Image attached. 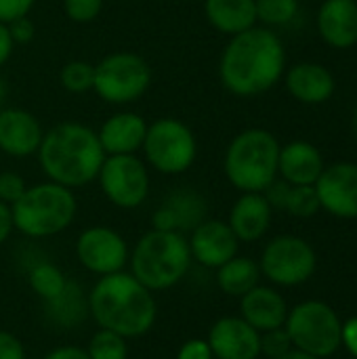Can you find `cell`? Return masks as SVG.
I'll list each match as a JSON object with an SVG mask.
<instances>
[{"label":"cell","instance_id":"cell-1","mask_svg":"<svg viewBox=\"0 0 357 359\" xmlns=\"http://www.w3.org/2000/svg\"><path fill=\"white\" fill-rule=\"evenodd\" d=\"M286 72V48L269 27H250L227 42L219 76L223 86L238 97H255L271 90Z\"/></svg>","mask_w":357,"mask_h":359},{"label":"cell","instance_id":"cell-2","mask_svg":"<svg viewBox=\"0 0 357 359\" xmlns=\"http://www.w3.org/2000/svg\"><path fill=\"white\" fill-rule=\"evenodd\" d=\"M88 316L99 328L120 337L139 339L147 334L158 320V303L130 271L103 276L88 290Z\"/></svg>","mask_w":357,"mask_h":359},{"label":"cell","instance_id":"cell-3","mask_svg":"<svg viewBox=\"0 0 357 359\" xmlns=\"http://www.w3.org/2000/svg\"><path fill=\"white\" fill-rule=\"evenodd\" d=\"M38 160L53 183L76 189L99 177L105 151L95 130L76 122H63L42 135Z\"/></svg>","mask_w":357,"mask_h":359},{"label":"cell","instance_id":"cell-4","mask_svg":"<svg viewBox=\"0 0 357 359\" xmlns=\"http://www.w3.org/2000/svg\"><path fill=\"white\" fill-rule=\"evenodd\" d=\"M187 236L149 229L139 238L128 257V271L151 292L175 288L191 269Z\"/></svg>","mask_w":357,"mask_h":359},{"label":"cell","instance_id":"cell-5","mask_svg":"<svg viewBox=\"0 0 357 359\" xmlns=\"http://www.w3.org/2000/svg\"><path fill=\"white\" fill-rule=\"evenodd\" d=\"M280 141L265 128H246L225 151L227 181L242 194H263L278 179Z\"/></svg>","mask_w":357,"mask_h":359},{"label":"cell","instance_id":"cell-6","mask_svg":"<svg viewBox=\"0 0 357 359\" xmlns=\"http://www.w3.org/2000/svg\"><path fill=\"white\" fill-rule=\"evenodd\" d=\"M11 210L19 233L29 240H46L63 233L74 223L78 202L69 187L48 181L27 187Z\"/></svg>","mask_w":357,"mask_h":359},{"label":"cell","instance_id":"cell-7","mask_svg":"<svg viewBox=\"0 0 357 359\" xmlns=\"http://www.w3.org/2000/svg\"><path fill=\"white\" fill-rule=\"evenodd\" d=\"M284 328L292 347L314 358L326 359L341 349L343 322L324 301H303L288 309Z\"/></svg>","mask_w":357,"mask_h":359},{"label":"cell","instance_id":"cell-8","mask_svg":"<svg viewBox=\"0 0 357 359\" xmlns=\"http://www.w3.org/2000/svg\"><path fill=\"white\" fill-rule=\"evenodd\" d=\"M261 276L274 286L292 288L309 282L318 267L314 246L299 236H278L269 240L257 261Z\"/></svg>","mask_w":357,"mask_h":359},{"label":"cell","instance_id":"cell-9","mask_svg":"<svg viewBox=\"0 0 357 359\" xmlns=\"http://www.w3.org/2000/svg\"><path fill=\"white\" fill-rule=\"evenodd\" d=\"M143 151L149 166L162 175H181L191 168L198 143L194 133L175 118H160L147 126Z\"/></svg>","mask_w":357,"mask_h":359},{"label":"cell","instance_id":"cell-10","mask_svg":"<svg viewBox=\"0 0 357 359\" xmlns=\"http://www.w3.org/2000/svg\"><path fill=\"white\" fill-rule=\"evenodd\" d=\"M151 82L147 61L135 53H114L95 65L93 90L107 103L124 105L137 101Z\"/></svg>","mask_w":357,"mask_h":359},{"label":"cell","instance_id":"cell-11","mask_svg":"<svg viewBox=\"0 0 357 359\" xmlns=\"http://www.w3.org/2000/svg\"><path fill=\"white\" fill-rule=\"evenodd\" d=\"M97 179L105 198L122 210L139 208L149 196L147 166L135 154L105 156Z\"/></svg>","mask_w":357,"mask_h":359},{"label":"cell","instance_id":"cell-12","mask_svg":"<svg viewBox=\"0 0 357 359\" xmlns=\"http://www.w3.org/2000/svg\"><path fill=\"white\" fill-rule=\"evenodd\" d=\"M128 242L112 227H86L76 240V259L93 276L103 278L128 267Z\"/></svg>","mask_w":357,"mask_h":359},{"label":"cell","instance_id":"cell-13","mask_svg":"<svg viewBox=\"0 0 357 359\" xmlns=\"http://www.w3.org/2000/svg\"><path fill=\"white\" fill-rule=\"evenodd\" d=\"M314 187L322 210L337 219H357V162L343 160L324 166Z\"/></svg>","mask_w":357,"mask_h":359},{"label":"cell","instance_id":"cell-14","mask_svg":"<svg viewBox=\"0 0 357 359\" xmlns=\"http://www.w3.org/2000/svg\"><path fill=\"white\" fill-rule=\"evenodd\" d=\"M187 244L191 261L215 271L229 259H234L240 250V240L236 238L227 221L219 219H204L196 229L189 231Z\"/></svg>","mask_w":357,"mask_h":359},{"label":"cell","instance_id":"cell-15","mask_svg":"<svg viewBox=\"0 0 357 359\" xmlns=\"http://www.w3.org/2000/svg\"><path fill=\"white\" fill-rule=\"evenodd\" d=\"M208 206L200 191L191 187H181L170 191L162 204L151 215V229L177 231L187 236L206 219Z\"/></svg>","mask_w":357,"mask_h":359},{"label":"cell","instance_id":"cell-16","mask_svg":"<svg viewBox=\"0 0 357 359\" xmlns=\"http://www.w3.org/2000/svg\"><path fill=\"white\" fill-rule=\"evenodd\" d=\"M215 359H259L261 332L246 324L240 316L219 318L206 337Z\"/></svg>","mask_w":357,"mask_h":359},{"label":"cell","instance_id":"cell-17","mask_svg":"<svg viewBox=\"0 0 357 359\" xmlns=\"http://www.w3.org/2000/svg\"><path fill=\"white\" fill-rule=\"evenodd\" d=\"M282 80L288 95L303 105H324L337 90L335 74L324 63L316 61H301L286 67Z\"/></svg>","mask_w":357,"mask_h":359},{"label":"cell","instance_id":"cell-18","mask_svg":"<svg viewBox=\"0 0 357 359\" xmlns=\"http://www.w3.org/2000/svg\"><path fill=\"white\" fill-rule=\"evenodd\" d=\"M322 42L335 50L357 44V0H324L316 15Z\"/></svg>","mask_w":357,"mask_h":359},{"label":"cell","instance_id":"cell-19","mask_svg":"<svg viewBox=\"0 0 357 359\" xmlns=\"http://www.w3.org/2000/svg\"><path fill=\"white\" fill-rule=\"evenodd\" d=\"M286 299L271 286H255L240 297V318L250 324L257 332L282 328L288 318Z\"/></svg>","mask_w":357,"mask_h":359},{"label":"cell","instance_id":"cell-20","mask_svg":"<svg viewBox=\"0 0 357 359\" xmlns=\"http://www.w3.org/2000/svg\"><path fill=\"white\" fill-rule=\"evenodd\" d=\"M324 166L322 151L309 141L297 139L280 147L278 177L288 185H316Z\"/></svg>","mask_w":357,"mask_h":359},{"label":"cell","instance_id":"cell-21","mask_svg":"<svg viewBox=\"0 0 357 359\" xmlns=\"http://www.w3.org/2000/svg\"><path fill=\"white\" fill-rule=\"evenodd\" d=\"M42 128L38 120L25 109L0 111V149L13 158H27L38 154L42 143Z\"/></svg>","mask_w":357,"mask_h":359},{"label":"cell","instance_id":"cell-22","mask_svg":"<svg viewBox=\"0 0 357 359\" xmlns=\"http://www.w3.org/2000/svg\"><path fill=\"white\" fill-rule=\"evenodd\" d=\"M274 208L263 194H242L231 210L227 225L240 242H259L271 227Z\"/></svg>","mask_w":357,"mask_h":359},{"label":"cell","instance_id":"cell-23","mask_svg":"<svg viewBox=\"0 0 357 359\" xmlns=\"http://www.w3.org/2000/svg\"><path fill=\"white\" fill-rule=\"evenodd\" d=\"M147 124L141 116L124 111L112 116L97 133L105 156H126L143 147Z\"/></svg>","mask_w":357,"mask_h":359},{"label":"cell","instance_id":"cell-24","mask_svg":"<svg viewBox=\"0 0 357 359\" xmlns=\"http://www.w3.org/2000/svg\"><path fill=\"white\" fill-rule=\"evenodd\" d=\"M44 318L59 330L80 328L88 316V292L76 282L67 280L65 288L50 301L44 303Z\"/></svg>","mask_w":357,"mask_h":359},{"label":"cell","instance_id":"cell-25","mask_svg":"<svg viewBox=\"0 0 357 359\" xmlns=\"http://www.w3.org/2000/svg\"><path fill=\"white\" fill-rule=\"evenodd\" d=\"M204 13L208 23L221 34H242L257 25L255 0H206Z\"/></svg>","mask_w":357,"mask_h":359},{"label":"cell","instance_id":"cell-26","mask_svg":"<svg viewBox=\"0 0 357 359\" xmlns=\"http://www.w3.org/2000/svg\"><path fill=\"white\" fill-rule=\"evenodd\" d=\"M261 269L259 263L250 257H240L236 255L229 259L225 265L217 269V286L221 288L223 294L240 299L248 290L261 284Z\"/></svg>","mask_w":357,"mask_h":359},{"label":"cell","instance_id":"cell-27","mask_svg":"<svg viewBox=\"0 0 357 359\" xmlns=\"http://www.w3.org/2000/svg\"><path fill=\"white\" fill-rule=\"evenodd\" d=\"M27 284H29L32 292L42 303H46V301L55 299L65 288L67 278L61 271V267H57L53 261H48V259H36L27 267Z\"/></svg>","mask_w":357,"mask_h":359},{"label":"cell","instance_id":"cell-28","mask_svg":"<svg viewBox=\"0 0 357 359\" xmlns=\"http://www.w3.org/2000/svg\"><path fill=\"white\" fill-rule=\"evenodd\" d=\"M84 349L88 359H128V341L105 328H99Z\"/></svg>","mask_w":357,"mask_h":359},{"label":"cell","instance_id":"cell-29","mask_svg":"<svg viewBox=\"0 0 357 359\" xmlns=\"http://www.w3.org/2000/svg\"><path fill=\"white\" fill-rule=\"evenodd\" d=\"M257 21L265 27L288 25L299 15V0H255Z\"/></svg>","mask_w":357,"mask_h":359},{"label":"cell","instance_id":"cell-30","mask_svg":"<svg viewBox=\"0 0 357 359\" xmlns=\"http://www.w3.org/2000/svg\"><path fill=\"white\" fill-rule=\"evenodd\" d=\"M320 210H322V206H320V198H318L314 185H290L284 212H288L297 219H311Z\"/></svg>","mask_w":357,"mask_h":359},{"label":"cell","instance_id":"cell-31","mask_svg":"<svg viewBox=\"0 0 357 359\" xmlns=\"http://www.w3.org/2000/svg\"><path fill=\"white\" fill-rule=\"evenodd\" d=\"M61 84L69 93H86L95 84V65L86 61H69L61 69Z\"/></svg>","mask_w":357,"mask_h":359},{"label":"cell","instance_id":"cell-32","mask_svg":"<svg viewBox=\"0 0 357 359\" xmlns=\"http://www.w3.org/2000/svg\"><path fill=\"white\" fill-rule=\"evenodd\" d=\"M292 347V341L286 332V328H276V330H267L261 332V355L269 359H278L286 355Z\"/></svg>","mask_w":357,"mask_h":359},{"label":"cell","instance_id":"cell-33","mask_svg":"<svg viewBox=\"0 0 357 359\" xmlns=\"http://www.w3.org/2000/svg\"><path fill=\"white\" fill-rule=\"evenodd\" d=\"M65 15L76 23H88L99 17L103 0H63Z\"/></svg>","mask_w":357,"mask_h":359},{"label":"cell","instance_id":"cell-34","mask_svg":"<svg viewBox=\"0 0 357 359\" xmlns=\"http://www.w3.org/2000/svg\"><path fill=\"white\" fill-rule=\"evenodd\" d=\"M25 189V181L17 172H0V202L13 206Z\"/></svg>","mask_w":357,"mask_h":359},{"label":"cell","instance_id":"cell-35","mask_svg":"<svg viewBox=\"0 0 357 359\" xmlns=\"http://www.w3.org/2000/svg\"><path fill=\"white\" fill-rule=\"evenodd\" d=\"M175 359H215V355L206 339H187L179 347Z\"/></svg>","mask_w":357,"mask_h":359},{"label":"cell","instance_id":"cell-36","mask_svg":"<svg viewBox=\"0 0 357 359\" xmlns=\"http://www.w3.org/2000/svg\"><path fill=\"white\" fill-rule=\"evenodd\" d=\"M36 0H0V23H11L19 17H27Z\"/></svg>","mask_w":357,"mask_h":359},{"label":"cell","instance_id":"cell-37","mask_svg":"<svg viewBox=\"0 0 357 359\" xmlns=\"http://www.w3.org/2000/svg\"><path fill=\"white\" fill-rule=\"evenodd\" d=\"M0 359H27L23 343L8 330H0Z\"/></svg>","mask_w":357,"mask_h":359},{"label":"cell","instance_id":"cell-38","mask_svg":"<svg viewBox=\"0 0 357 359\" xmlns=\"http://www.w3.org/2000/svg\"><path fill=\"white\" fill-rule=\"evenodd\" d=\"M288 191H290V185L278 177V179L263 191V196H265V200L269 202V206H271L274 210H284V208H286V200H288Z\"/></svg>","mask_w":357,"mask_h":359},{"label":"cell","instance_id":"cell-39","mask_svg":"<svg viewBox=\"0 0 357 359\" xmlns=\"http://www.w3.org/2000/svg\"><path fill=\"white\" fill-rule=\"evenodd\" d=\"M6 25H8V32H11L13 42H19V44L29 42L34 38V34H36V27H34L32 19H27V17H19V19L6 23Z\"/></svg>","mask_w":357,"mask_h":359},{"label":"cell","instance_id":"cell-40","mask_svg":"<svg viewBox=\"0 0 357 359\" xmlns=\"http://www.w3.org/2000/svg\"><path fill=\"white\" fill-rule=\"evenodd\" d=\"M341 347H345L357 359V318H349L341 328Z\"/></svg>","mask_w":357,"mask_h":359},{"label":"cell","instance_id":"cell-41","mask_svg":"<svg viewBox=\"0 0 357 359\" xmlns=\"http://www.w3.org/2000/svg\"><path fill=\"white\" fill-rule=\"evenodd\" d=\"M42 359H88V353L84 347L78 345H59L42 355Z\"/></svg>","mask_w":357,"mask_h":359},{"label":"cell","instance_id":"cell-42","mask_svg":"<svg viewBox=\"0 0 357 359\" xmlns=\"http://www.w3.org/2000/svg\"><path fill=\"white\" fill-rule=\"evenodd\" d=\"M15 229V223H13V210L8 204L0 202V246L11 238Z\"/></svg>","mask_w":357,"mask_h":359},{"label":"cell","instance_id":"cell-43","mask_svg":"<svg viewBox=\"0 0 357 359\" xmlns=\"http://www.w3.org/2000/svg\"><path fill=\"white\" fill-rule=\"evenodd\" d=\"M13 38H11V32H8V25L6 23H0V65L11 57L13 53Z\"/></svg>","mask_w":357,"mask_h":359},{"label":"cell","instance_id":"cell-44","mask_svg":"<svg viewBox=\"0 0 357 359\" xmlns=\"http://www.w3.org/2000/svg\"><path fill=\"white\" fill-rule=\"evenodd\" d=\"M278 359H318L314 358V355H309V353H303V351H299V349H290L286 355H282V358Z\"/></svg>","mask_w":357,"mask_h":359},{"label":"cell","instance_id":"cell-45","mask_svg":"<svg viewBox=\"0 0 357 359\" xmlns=\"http://www.w3.org/2000/svg\"><path fill=\"white\" fill-rule=\"evenodd\" d=\"M4 97H6V84H4V80L0 78V105H2V101H4Z\"/></svg>","mask_w":357,"mask_h":359},{"label":"cell","instance_id":"cell-46","mask_svg":"<svg viewBox=\"0 0 357 359\" xmlns=\"http://www.w3.org/2000/svg\"><path fill=\"white\" fill-rule=\"evenodd\" d=\"M353 135H356V139H357V107H356V111H353Z\"/></svg>","mask_w":357,"mask_h":359}]
</instances>
